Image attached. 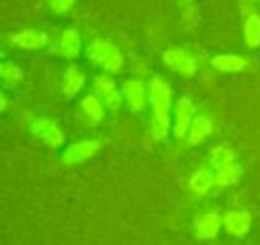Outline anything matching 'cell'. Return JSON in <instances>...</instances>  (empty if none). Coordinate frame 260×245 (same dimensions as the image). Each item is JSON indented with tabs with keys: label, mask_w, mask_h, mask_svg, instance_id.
I'll return each mask as SVG.
<instances>
[{
	"label": "cell",
	"mask_w": 260,
	"mask_h": 245,
	"mask_svg": "<svg viewBox=\"0 0 260 245\" xmlns=\"http://www.w3.org/2000/svg\"><path fill=\"white\" fill-rule=\"evenodd\" d=\"M85 79L87 74L83 69H80L78 65H69L62 78V92H64L66 99H75L78 96L85 87Z\"/></svg>",
	"instance_id": "obj_12"
},
{
	"label": "cell",
	"mask_w": 260,
	"mask_h": 245,
	"mask_svg": "<svg viewBox=\"0 0 260 245\" xmlns=\"http://www.w3.org/2000/svg\"><path fill=\"white\" fill-rule=\"evenodd\" d=\"M172 129L170 118H151V136L154 141H163L168 138Z\"/></svg>",
	"instance_id": "obj_22"
},
{
	"label": "cell",
	"mask_w": 260,
	"mask_h": 245,
	"mask_svg": "<svg viewBox=\"0 0 260 245\" xmlns=\"http://www.w3.org/2000/svg\"><path fill=\"white\" fill-rule=\"evenodd\" d=\"M241 175H243V168L237 162H234L232 166H226L223 170L216 171V187H230L236 185L239 182Z\"/></svg>",
	"instance_id": "obj_20"
},
{
	"label": "cell",
	"mask_w": 260,
	"mask_h": 245,
	"mask_svg": "<svg viewBox=\"0 0 260 245\" xmlns=\"http://www.w3.org/2000/svg\"><path fill=\"white\" fill-rule=\"evenodd\" d=\"M122 96L127 102L131 111H142L145 106V99L149 96V90L145 89L144 81L137 78H129L122 83Z\"/></svg>",
	"instance_id": "obj_10"
},
{
	"label": "cell",
	"mask_w": 260,
	"mask_h": 245,
	"mask_svg": "<svg viewBox=\"0 0 260 245\" xmlns=\"http://www.w3.org/2000/svg\"><path fill=\"white\" fill-rule=\"evenodd\" d=\"M92 90L101 101L105 102L106 108L110 109H119L120 104H122V90H119L115 79L108 74V72H103V74H96L92 79Z\"/></svg>",
	"instance_id": "obj_4"
},
{
	"label": "cell",
	"mask_w": 260,
	"mask_h": 245,
	"mask_svg": "<svg viewBox=\"0 0 260 245\" xmlns=\"http://www.w3.org/2000/svg\"><path fill=\"white\" fill-rule=\"evenodd\" d=\"M48 7L52 9V13L55 14H68L73 9L76 0H46Z\"/></svg>",
	"instance_id": "obj_23"
},
{
	"label": "cell",
	"mask_w": 260,
	"mask_h": 245,
	"mask_svg": "<svg viewBox=\"0 0 260 245\" xmlns=\"http://www.w3.org/2000/svg\"><path fill=\"white\" fill-rule=\"evenodd\" d=\"M211 65L219 72H241L248 67V58L239 55H216L211 58Z\"/></svg>",
	"instance_id": "obj_17"
},
{
	"label": "cell",
	"mask_w": 260,
	"mask_h": 245,
	"mask_svg": "<svg viewBox=\"0 0 260 245\" xmlns=\"http://www.w3.org/2000/svg\"><path fill=\"white\" fill-rule=\"evenodd\" d=\"M223 228V217L218 212H202L197 215L193 231L199 240H212L219 235Z\"/></svg>",
	"instance_id": "obj_8"
},
{
	"label": "cell",
	"mask_w": 260,
	"mask_h": 245,
	"mask_svg": "<svg viewBox=\"0 0 260 245\" xmlns=\"http://www.w3.org/2000/svg\"><path fill=\"white\" fill-rule=\"evenodd\" d=\"M165 64L168 65V69H172L174 72L181 76H193L199 69V60L189 50L184 48H170L165 51L163 55Z\"/></svg>",
	"instance_id": "obj_5"
},
{
	"label": "cell",
	"mask_w": 260,
	"mask_h": 245,
	"mask_svg": "<svg viewBox=\"0 0 260 245\" xmlns=\"http://www.w3.org/2000/svg\"><path fill=\"white\" fill-rule=\"evenodd\" d=\"M236 160V153L229 145H214L211 148V155H209V164H211L212 170H223L226 166H232Z\"/></svg>",
	"instance_id": "obj_18"
},
{
	"label": "cell",
	"mask_w": 260,
	"mask_h": 245,
	"mask_svg": "<svg viewBox=\"0 0 260 245\" xmlns=\"http://www.w3.org/2000/svg\"><path fill=\"white\" fill-rule=\"evenodd\" d=\"M195 118V104L189 97H179L174 106V124H172V133L177 140L188 136V131Z\"/></svg>",
	"instance_id": "obj_6"
},
{
	"label": "cell",
	"mask_w": 260,
	"mask_h": 245,
	"mask_svg": "<svg viewBox=\"0 0 260 245\" xmlns=\"http://www.w3.org/2000/svg\"><path fill=\"white\" fill-rule=\"evenodd\" d=\"M184 2H189V0H184Z\"/></svg>",
	"instance_id": "obj_26"
},
{
	"label": "cell",
	"mask_w": 260,
	"mask_h": 245,
	"mask_svg": "<svg viewBox=\"0 0 260 245\" xmlns=\"http://www.w3.org/2000/svg\"><path fill=\"white\" fill-rule=\"evenodd\" d=\"M251 228V215L246 210H232L223 215V229L230 236L244 238L250 233Z\"/></svg>",
	"instance_id": "obj_9"
},
{
	"label": "cell",
	"mask_w": 260,
	"mask_h": 245,
	"mask_svg": "<svg viewBox=\"0 0 260 245\" xmlns=\"http://www.w3.org/2000/svg\"><path fill=\"white\" fill-rule=\"evenodd\" d=\"M0 79L6 85L14 87L23 81V71L14 62H0Z\"/></svg>",
	"instance_id": "obj_21"
},
{
	"label": "cell",
	"mask_w": 260,
	"mask_h": 245,
	"mask_svg": "<svg viewBox=\"0 0 260 245\" xmlns=\"http://www.w3.org/2000/svg\"><path fill=\"white\" fill-rule=\"evenodd\" d=\"M6 108H7V97H6V94L0 90V113H2Z\"/></svg>",
	"instance_id": "obj_24"
},
{
	"label": "cell",
	"mask_w": 260,
	"mask_h": 245,
	"mask_svg": "<svg viewBox=\"0 0 260 245\" xmlns=\"http://www.w3.org/2000/svg\"><path fill=\"white\" fill-rule=\"evenodd\" d=\"M212 133V122L211 118L206 115H199L193 118L191 122V127H189L188 131V143L193 145V147H197V145L204 143V141L207 140L209 136H211Z\"/></svg>",
	"instance_id": "obj_16"
},
{
	"label": "cell",
	"mask_w": 260,
	"mask_h": 245,
	"mask_svg": "<svg viewBox=\"0 0 260 245\" xmlns=\"http://www.w3.org/2000/svg\"><path fill=\"white\" fill-rule=\"evenodd\" d=\"M2 58H4V53H2V51H0V62H2Z\"/></svg>",
	"instance_id": "obj_25"
},
{
	"label": "cell",
	"mask_w": 260,
	"mask_h": 245,
	"mask_svg": "<svg viewBox=\"0 0 260 245\" xmlns=\"http://www.w3.org/2000/svg\"><path fill=\"white\" fill-rule=\"evenodd\" d=\"M30 133L43 141L50 150H57L64 145L66 134L55 120L48 116H38L30 122Z\"/></svg>",
	"instance_id": "obj_3"
},
{
	"label": "cell",
	"mask_w": 260,
	"mask_h": 245,
	"mask_svg": "<svg viewBox=\"0 0 260 245\" xmlns=\"http://www.w3.org/2000/svg\"><path fill=\"white\" fill-rule=\"evenodd\" d=\"M243 39L250 50L260 48V14L250 13L243 25Z\"/></svg>",
	"instance_id": "obj_19"
},
{
	"label": "cell",
	"mask_w": 260,
	"mask_h": 245,
	"mask_svg": "<svg viewBox=\"0 0 260 245\" xmlns=\"http://www.w3.org/2000/svg\"><path fill=\"white\" fill-rule=\"evenodd\" d=\"M214 185H216V173L212 171V168H200L189 178V189L197 196H206Z\"/></svg>",
	"instance_id": "obj_15"
},
{
	"label": "cell",
	"mask_w": 260,
	"mask_h": 245,
	"mask_svg": "<svg viewBox=\"0 0 260 245\" xmlns=\"http://www.w3.org/2000/svg\"><path fill=\"white\" fill-rule=\"evenodd\" d=\"M9 39L13 45H16L21 50H43L50 43L48 34L36 30V28H27V30L16 32Z\"/></svg>",
	"instance_id": "obj_11"
},
{
	"label": "cell",
	"mask_w": 260,
	"mask_h": 245,
	"mask_svg": "<svg viewBox=\"0 0 260 245\" xmlns=\"http://www.w3.org/2000/svg\"><path fill=\"white\" fill-rule=\"evenodd\" d=\"M80 108L85 118L89 120L90 126H100L105 120V102L101 101L96 94H87L85 97L80 101Z\"/></svg>",
	"instance_id": "obj_13"
},
{
	"label": "cell",
	"mask_w": 260,
	"mask_h": 245,
	"mask_svg": "<svg viewBox=\"0 0 260 245\" xmlns=\"http://www.w3.org/2000/svg\"><path fill=\"white\" fill-rule=\"evenodd\" d=\"M85 55L94 65H98L100 69H103L108 74H117L122 71L124 65V57L120 53V50L113 45L112 41L96 37L87 45Z\"/></svg>",
	"instance_id": "obj_1"
},
{
	"label": "cell",
	"mask_w": 260,
	"mask_h": 245,
	"mask_svg": "<svg viewBox=\"0 0 260 245\" xmlns=\"http://www.w3.org/2000/svg\"><path fill=\"white\" fill-rule=\"evenodd\" d=\"M149 102L152 108V118H170L172 109V90L167 79L156 78L151 79L149 83Z\"/></svg>",
	"instance_id": "obj_2"
},
{
	"label": "cell",
	"mask_w": 260,
	"mask_h": 245,
	"mask_svg": "<svg viewBox=\"0 0 260 245\" xmlns=\"http://www.w3.org/2000/svg\"><path fill=\"white\" fill-rule=\"evenodd\" d=\"M82 51V37L76 28H66L62 30L58 39V53L64 58H76Z\"/></svg>",
	"instance_id": "obj_14"
},
{
	"label": "cell",
	"mask_w": 260,
	"mask_h": 245,
	"mask_svg": "<svg viewBox=\"0 0 260 245\" xmlns=\"http://www.w3.org/2000/svg\"><path fill=\"white\" fill-rule=\"evenodd\" d=\"M100 150V141L98 140H82L71 143L64 148L60 155L62 164L66 166H78V164L89 160L90 157L96 155V152Z\"/></svg>",
	"instance_id": "obj_7"
}]
</instances>
